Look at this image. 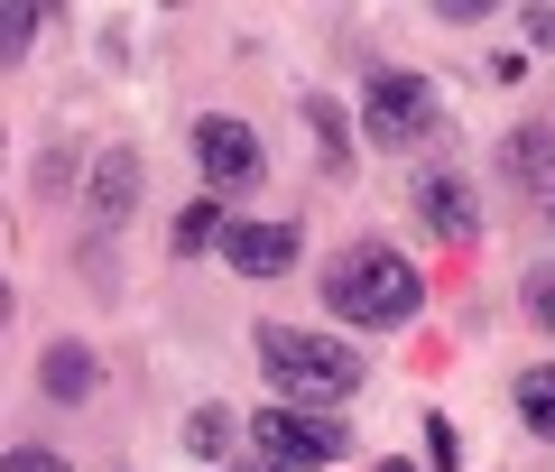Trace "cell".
<instances>
[{"label": "cell", "instance_id": "obj_1", "mask_svg": "<svg viewBox=\"0 0 555 472\" xmlns=\"http://www.w3.org/2000/svg\"><path fill=\"white\" fill-rule=\"evenodd\" d=\"M324 306H334L343 324H361V334H398V324L426 315V278H416V259L389 251V241H352V251L324 259Z\"/></svg>", "mask_w": 555, "mask_h": 472}, {"label": "cell", "instance_id": "obj_16", "mask_svg": "<svg viewBox=\"0 0 555 472\" xmlns=\"http://www.w3.org/2000/svg\"><path fill=\"white\" fill-rule=\"evenodd\" d=\"M426 463H436V472H463V445H454V417H426Z\"/></svg>", "mask_w": 555, "mask_h": 472}, {"label": "cell", "instance_id": "obj_2", "mask_svg": "<svg viewBox=\"0 0 555 472\" xmlns=\"http://www.w3.org/2000/svg\"><path fill=\"white\" fill-rule=\"evenodd\" d=\"M250 353H259V371H269L278 408H334V398H352L361 380H371L352 343H334V334H297V324H259Z\"/></svg>", "mask_w": 555, "mask_h": 472}, {"label": "cell", "instance_id": "obj_5", "mask_svg": "<svg viewBox=\"0 0 555 472\" xmlns=\"http://www.w3.org/2000/svg\"><path fill=\"white\" fill-rule=\"evenodd\" d=\"M195 167H204L214 195H250V186H259V130L232 120V112H204L195 120Z\"/></svg>", "mask_w": 555, "mask_h": 472}, {"label": "cell", "instance_id": "obj_20", "mask_svg": "<svg viewBox=\"0 0 555 472\" xmlns=\"http://www.w3.org/2000/svg\"><path fill=\"white\" fill-rule=\"evenodd\" d=\"M0 324H10V288H0Z\"/></svg>", "mask_w": 555, "mask_h": 472}, {"label": "cell", "instance_id": "obj_19", "mask_svg": "<svg viewBox=\"0 0 555 472\" xmlns=\"http://www.w3.org/2000/svg\"><path fill=\"white\" fill-rule=\"evenodd\" d=\"M518 28H528V47H555V10H528Z\"/></svg>", "mask_w": 555, "mask_h": 472}, {"label": "cell", "instance_id": "obj_14", "mask_svg": "<svg viewBox=\"0 0 555 472\" xmlns=\"http://www.w3.org/2000/svg\"><path fill=\"white\" fill-rule=\"evenodd\" d=\"M306 120H315V139H324V167L343 177V167H352V120H343L334 102H306Z\"/></svg>", "mask_w": 555, "mask_h": 472}, {"label": "cell", "instance_id": "obj_21", "mask_svg": "<svg viewBox=\"0 0 555 472\" xmlns=\"http://www.w3.org/2000/svg\"><path fill=\"white\" fill-rule=\"evenodd\" d=\"M371 472H408V463H371Z\"/></svg>", "mask_w": 555, "mask_h": 472}, {"label": "cell", "instance_id": "obj_7", "mask_svg": "<svg viewBox=\"0 0 555 472\" xmlns=\"http://www.w3.org/2000/svg\"><path fill=\"white\" fill-rule=\"evenodd\" d=\"M416 214H426L436 241H454V251L481 241V214H473V186H463V177H416Z\"/></svg>", "mask_w": 555, "mask_h": 472}, {"label": "cell", "instance_id": "obj_15", "mask_svg": "<svg viewBox=\"0 0 555 472\" xmlns=\"http://www.w3.org/2000/svg\"><path fill=\"white\" fill-rule=\"evenodd\" d=\"M38 28H47V10H0V65H20Z\"/></svg>", "mask_w": 555, "mask_h": 472}, {"label": "cell", "instance_id": "obj_17", "mask_svg": "<svg viewBox=\"0 0 555 472\" xmlns=\"http://www.w3.org/2000/svg\"><path fill=\"white\" fill-rule=\"evenodd\" d=\"M518 296H528V315L555 334V259H546V269H528V288H518Z\"/></svg>", "mask_w": 555, "mask_h": 472}, {"label": "cell", "instance_id": "obj_6", "mask_svg": "<svg viewBox=\"0 0 555 472\" xmlns=\"http://www.w3.org/2000/svg\"><path fill=\"white\" fill-rule=\"evenodd\" d=\"M222 259H232L241 278L297 269V222H222Z\"/></svg>", "mask_w": 555, "mask_h": 472}, {"label": "cell", "instance_id": "obj_4", "mask_svg": "<svg viewBox=\"0 0 555 472\" xmlns=\"http://www.w3.org/2000/svg\"><path fill=\"white\" fill-rule=\"evenodd\" d=\"M250 445L269 454V472H324V463L352 454V426L324 417V408H269V417L250 426Z\"/></svg>", "mask_w": 555, "mask_h": 472}, {"label": "cell", "instance_id": "obj_8", "mask_svg": "<svg viewBox=\"0 0 555 472\" xmlns=\"http://www.w3.org/2000/svg\"><path fill=\"white\" fill-rule=\"evenodd\" d=\"M500 157H509V186H528L546 204V222H555V130H518Z\"/></svg>", "mask_w": 555, "mask_h": 472}, {"label": "cell", "instance_id": "obj_11", "mask_svg": "<svg viewBox=\"0 0 555 472\" xmlns=\"http://www.w3.org/2000/svg\"><path fill=\"white\" fill-rule=\"evenodd\" d=\"M232 445H241V417L232 408H195V417H185V454L214 463V454H232Z\"/></svg>", "mask_w": 555, "mask_h": 472}, {"label": "cell", "instance_id": "obj_9", "mask_svg": "<svg viewBox=\"0 0 555 472\" xmlns=\"http://www.w3.org/2000/svg\"><path fill=\"white\" fill-rule=\"evenodd\" d=\"M38 380H47V398H75V408H83V398L102 390V361L83 353V343H47V361H38Z\"/></svg>", "mask_w": 555, "mask_h": 472}, {"label": "cell", "instance_id": "obj_10", "mask_svg": "<svg viewBox=\"0 0 555 472\" xmlns=\"http://www.w3.org/2000/svg\"><path fill=\"white\" fill-rule=\"evenodd\" d=\"M130 204H139V157H130V149H112V157L93 167V214H102V222H120Z\"/></svg>", "mask_w": 555, "mask_h": 472}, {"label": "cell", "instance_id": "obj_12", "mask_svg": "<svg viewBox=\"0 0 555 472\" xmlns=\"http://www.w3.org/2000/svg\"><path fill=\"white\" fill-rule=\"evenodd\" d=\"M518 417H528V435H555V361L518 371Z\"/></svg>", "mask_w": 555, "mask_h": 472}, {"label": "cell", "instance_id": "obj_18", "mask_svg": "<svg viewBox=\"0 0 555 472\" xmlns=\"http://www.w3.org/2000/svg\"><path fill=\"white\" fill-rule=\"evenodd\" d=\"M0 472H75V463H56L47 445H10V454H0Z\"/></svg>", "mask_w": 555, "mask_h": 472}, {"label": "cell", "instance_id": "obj_13", "mask_svg": "<svg viewBox=\"0 0 555 472\" xmlns=\"http://www.w3.org/2000/svg\"><path fill=\"white\" fill-rule=\"evenodd\" d=\"M214 241H222V204H214V195H195V204L177 214V251L195 259V251H214Z\"/></svg>", "mask_w": 555, "mask_h": 472}, {"label": "cell", "instance_id": "obj_3", "mask_svg": "<svg viewBox=\"0 0 555 472\" xmlns=\"http://www.w3.org/2000/svg\"><path fill=\"white\" fill-rule=\"evenodd\" d=\"M352 130L371 139V149H426V139L444 130V93L416 75V65H379V75L361 84Z\"/></svg>", "mask_w": 555, "mask_h": 472}]
</instances>
